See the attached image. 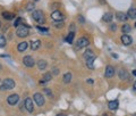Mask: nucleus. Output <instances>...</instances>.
Returning <instances> with one entry per match:
<instances>
[{
	"mask_svg": "<svg viewBox=\"0 0 136 116\" xmlns=\"http://www.w3.org/2000/svg\"><path fill=\"white\" fill-rule=\"evenodd\" d=\"M84 58H85L87 67H89L90 69H93L94 68L93 63H94V60H95V55L93 54V51H92L91 49H87L84 54Z\"/></svg>",
	"mask_w": 136,
	"mask_h": 116,
	"instance_id": "1",
	"label": "nucleus"
},
{
	"mask_svg": "<svg viewBox=\"0 0 136 116\" xmlns=\"http://www.w3.org/2000/svg\"><path fill=\"white\" fill-rule=\"evenodd\" d=\"M15 86V81L11 79H5L4 82H2V85L0 86V90L4 91V90H10Z\"/></svg>",
	"mask_w": 136,
	"mask_h": 116,
	"instance_id": "2",
	"label": "nucleus"
},
{
	"mask_svg": "<svg viewBox=\"0 0 136 116\" xmlns=\"http://www.w3.org/2000/svg\"><path fill=\"white\" fill-rule=\"evenodd\" d=\"M28 33H30L28 27L25 25H19L16 30V34H17V37H19V38H26L28 35Z\"/></svg>",
	"mask_w": 136,
	"mask_h": 116,
	"instance_id": "3",
	"label": "nucleus"
},
{
	"mask_svg": "<svg viewBox=\"0 0 136 116\" xmlns=\"http://www.w3.org/2000/svg\"><path fill=\"white\" fill-rule=\"evenodd\" d=\"M32 17L33 19H35L36 22H39V23H44L45 18H44V15H43V13L41 10H34L32 11Z\"/></svg>",
	"mask_w": 136,
	"mask_h": 116,
	"instance_id": "4",
	"label": "nucleus"
},
{
	"mask_svg": "<svg viewBox=\"0 0 136 116\" xmlns=\"http://www.w3.org/2000/svg\"><path fill=\"white\" fill-rule=\"evenodd\" d=\"M89 43H90V41H89V39L87 38H85V37L79 38L78 40H77V43H76V49H81V48L87 47Z\"/></svg>",
	"mask_w": 136,
	"mask_h": 116,
	"instance_id": "5",
	"label": "nucleus"
},
{
	"mask_svg": "<svg viewBox=\"0 0 136 116\" xmlns=\"http://www.w3.org/2000/svg\"><path fill=\"white\" fill-rule=\"evenodd\" d=\"M23 64L25 65L26 67H28V68H31V67L34 66V64H35V62H34V58L32 56H25L23 58Z\"/></svg>",
	"mask_w": 136,
	"mask_h": 116,
	"instance_id": "6",
	"label": "nucleus"
},
{
	"mask_svg": "<svg viewBox=\"0 0 136 116\" xmlns=\"http://www.w3.org/2000/svg\"><path fill=\"white\" fill-rule=\"evenodd\" d=\"M34 101L36 103V105L39 106H43L44 105V97H43L42 93H34Z\"/></svg>",
	"mask_w": 136,
	"mask_h": 116,
	"instance_id": "7",
	"label": "nucleus"
},
{
	"mask_svg": "<svg viewBox=\"0 0 136 116\" xmlns=\"http://www.w3.org/2000/svg\"><path fill=\"white\" fill-rule=\"evenodd\" d=\"M18 100H19V96L17 95V93H14V95H10L7 98V103L9 104V105H16L17 103H18Z\"/></svg>",
	"mask_w": 136,
	"mask_h": 116,
	"instance_id": "8",
	"label": "nucleus"
},
{
	"mask_svg": "<svg viewBox=\"0 0 136 116\" xmlns=\"http://www.w3.org/2000/svg\"><path fill=\"white\" fill-rule=\"evenodd\" d=\"M24 106H25V108L27 109L28 113H32L33 109H34V106H33V101L31 98H26L25 101H24Z\"/></svg>",
	"mask_w": 136,
	"mask_h": 116,
	"instance_id": "9",
	"label": "nucleus"
},
{
	"mask_svg": "<svg viewBox=\"0 0 136 116\" xmlns=\"http://www.w3.org/2000/svg\"><path fill=\"white\" fill-rule=\"evenodd\" d=\"M51 18H52L53 21H56V22H60V21L64 19V15H62L59 10H55L52 14H51Z\"/></svg>",
	"mask_w": 136,
	"mask_h": 116,
	"instance_id": "10",
	"label": "nucleus"
},
{
	"mask_svg": "<svg viewBox=\"0 0 136 116\" xmlns=\"http://www.w3.org/2000/svg\"><path fill=\"white\" fill-rule=\"evenodd\" d=\"M121 42H123V45H125V46H129L130 43L133 42V39L132 37H129L128 34H124L123 37H121Z\"/></svg>",
	"mask_w": 136,
	"mask_h": 116,
	"instance_id": "11",
	"label": "nucleus"
},
{
	"mask_svg": "<svg viewBox=\"0 0 136 116\" xmlns=\"http://www.w3.org/2000/svg\"><path fill=\"white\" fill-rule=\"evenodd\" d=\"M106 76L107 77H112L113 75H115V68H113L112 66H107V68H106Z\"/></svg>",
	"mask_w": 136,
	"mask_h": 116,
	"instance_id": "12",
	"label": "nucleus"
},
{
	"mask_svg": "<svg viewBox=\"0 0 136 116\" xmlns=\"http://www.w3.org/2000/svg\"><path fill=\"white\" fill-rule=\"evenodd\" d=\"M118 106H119L118 100H111V101H109V104H108L109 109H111V110H116L118 108Z\"/></svg>",
	"mask_w": 136,
	"mask_h": 116,
	"instance_id": "13",
	"label": "nucleus"
},
{
	"mask_svg": "<svg viewBox=\"0 0 136 116\" xmlns=\"http://www.w3.org/2000/svg\"><path fill=\"white\" fill-rule=\"evenodd\" d=\"M118 75L119 77H120L121 80H127L128 79V76H129V74H128V72L126 71V69H119V72H118Z\"/></svg>",
	"mask_w": 136,
	"mask_h": 116,
	"instance_id": "14",
	"label": "nucleus"
},
{
	"mask_svg": "<svg viewBox=\"0 0 136 116\" xmlns=\"http://www.w3.org/2000/svg\"><path fill=\"white\" fill-rule=\"evenodd\" d=\"M52 79V74L51 73H45L44 75H43V77L40 80V84H43V83H45V82H48V81H50V80Z\"/></svg>",
	"mask_w": 136,
	"mask_h": 116,
	"instance_id": "15",
	"label": "nucleus"
},
{
	"mask_svg": "<svg viewBox=\"0 0 136 116\" xmlns=\"http://www.w3.org/2000/svg\"><path fill=\"white\" fill-rule=\"evenodd\" d=\"M41 46V41L40 40H33L31 42V49L32 50H38Z\"/></svg>",
	"mask_w": 136,
	"mask_h": 116,
	"instance_id": "16",
	"label": "nucleus"
},
{
	"mask_svg": "<svg viewBox=\"0 0 136 116\" xmlns=\"http://www.w3.org/2000/svg\"><path fill=\"white\" fill-rule=\"evenodd\" d=\"M27 46H28L27 42H25V41H24V42H21L18 46H17V50H18L19 52H23L27 49Z\"/></svg>",
	"mask_w": 136,
	"mask_h": 116,
	"instance_id": "17",
	"label": "nucleus"
},
{
	"mask_svg": "<svg viewBox=\"0 0 136 116\" xmlns=\"http://www.w3.org/2000/svg\"><path fill=\"white\" fill-rule=\"evenodd\" d=\"M36 65H38L39 69H45V68H47V66H48L47 62H45V60H43V59L38 60V63H36Z\"/></svg>",
	"mask_w": 136,
	"mask_h": 116,
	"instance_id": "18",
	"label": "nucleus"
},
{
	"mask_svg": "<svg viewBox=\"0 0 136 116\" xmlns=\"http://www.w3.org/2000/svg\"><path fill=\"white\" fill-rule=\"evenodd\" d=\"M102 21L106 22V23H110L112 21V14L111 13H104L103 17H102Z\"/></svg>",
	"mask_w": 136,
	"mask_h": 116,
	"instance_id": "19",
	"label": "nucleus"
},
{
	"mask_svg": "<svg viewBox=\"0 0 136 116\" xmlns=\"http://www.w3.org/2000/svg\"><path fill=\"white\" fill-rule=\"evenodd\" d=\"M116 18H117L119 22H126L127 21V15L124 13H117L116 14Z\"/></svg>",
	"mask_w": 136,
	"mask_h": 116,
	"instance_id": "20",
	"label": "nucleus"
},
{
	"mask_svg": "<svg viewBox=\"0 0 136 116\" xmlns=\"http://www.w3.org/2000/svg\"><path fill=\"white\" fill-rule=\"evenodd\" d=\"M127 17L132 18V19H135L136 18V8H130L127 13Z\"/></svg>",
	"mask_w": 136,
	"mask_h": 116,
	"instance_id": "21",
	"label": "nucleus"
},
{
	"mask_svg": "<svg viewBox=\"0 0 136 116\" xmlns=\"http://www.w3.org/2000/svg\"><path fill=\"white\" fill-rule=\"evenodd\" d=\"M74 38H75V32H74V31H72V32L68 33V35L66 37V42L73 43V41H74Z\"/></svg>",
	"mask_w": 136,
	"mask_h": 116,
	"instance_id": "22",
	"label": "nucleus"
},
{
	"mask_svg": "<svg viewBox=\"0 0 136 116\" xmlns=\"http://www.w3.org/2000/svg\"><path fill=\"white\" fill-rule=\"evenodd\" d=\"M2 17L5 19H7V21H10V19H13L15 17V15H13L11 13H8V11H4V13H2Z\"/></svg>",
	"mask_w": 136,
	"mask_h": 116,
	"instance_id": "23",
	"label": "nucleus"
},
{
	"mask_svg": "<svg viewBox=\"0 0 136 116\" xmlns=\"http://www.w3.org/2000/svg\"><path fill=\"white\" fill-rule=\"evenodd\" d=\"M121 31H123L124 33H126V34H127V33H129L130 31H132V27H130L128 24H124V25L121 26Z\"/></svg>",
	"mask_w": 136,
	"mask_h": 116,
	"instance_id": "24",
	"label": "nucleus"
},
{
	"mask_svg": "<svg viewBox=\"0 0 136 116\" xmlns=\"http://www.w3.org/2000/svg\"><path fill=\"white\" fill-rule=\"evenodd\" d=\"M62 80H64L65 83H69V82L72 81V73H66L64 75V79Z\"/></svg>",
	"mask_w": 136,
	"mask_h": 116,
	"instance_id": "25",
	"label": "nucleus"
},
{
	"mask_svg": "<svg viewBox=\"0 0 136 116\" xmlns=\"http://www.w3.org/2000/svg\"><path fill=\"white\" fill-rule=\"evenodd\" d=\"M7 43V40L5 38V35H0V47H5Z\"/></svg>",
	"mask_w": 136,
	"mask_h": 116,
	"instance_id": "26",
	"label": "nucleus"
},
{
	"mask_svg": "<svg viewBox=\"0 0 136 116\" xmlns=\"http://www.w3.org/2000/svg\"><path fill=\"white\" fill-rule=\"evenodd\" d=\"M26 9H27L28 11H33L34 10V4H32V2H28L27 6H26Z\"/></svg>",
	"mask_w": 136,
	"mask_h": 116,
	"instance_id": "27",
	"label": "nucleus"
},
{
	"mask_svg": "<svg viewBox=\"0 0 136 116\" xmlns=\"http://www.w3.org/2000/svg\"><path fill=\"white\" fill-rule=\"evenodd\" d=\"M21 23H22V18H21V17L16 18V21L14 22V26H16V27H18V26L21 25Z\"/></svg>",
	"mask_w": 136,
	"mask_h": 116,
	"instance_id": "28",
	"label": "nucleus"
},
{
	"mask_svg": "<svg viewBox=\"0 0 136 116\" xmlns=\"http://www.w3.org/2000/svg\"><path fill=\"white\" fill-rule=\"evenodd\" d=\"M109 30L112 31V32H115V31L117 30V25H116V24H110V26H109Z\"/></svg>",
	"mask_w": 136,
	"mask_h": 116,
	"instance_id": "29",
	"label": "nucleus"
},
{
	"mask_svg": "<svg viewBox=\"0 0 136 116\" xmlns=\"http://www.w3.org/2000/svg\"><path fill=\"white\" fill-rule=\"evenodd\" d=\"M36 28H38L39 31H41V32H47L48 31L47 27H41V26H36Z\"/></svg>",
	"mask_w": 136,
	"mask_h": 116,
	"instance_id": "30",
	"label": "nucleus"
},
{
	"mask_svg": "<svg viewBox=\"0 0 136 116\" xmlns=\"http://www.w3.org/2000/svg\"><path fill=\"white\" fill-rule=\"evenodd\" d=\"M77 18H78V21H79V23H81V24H83V23H85V18L83 17V16H81V15H79V16H78V17H77Z\"/></svg>",
	"mask_w": 136,
	"mask_h": 116,
	"instance_id": "31",
	"label": "nucleus"
},
{
	"mask_svg": "<svg viewBox=\"0 0 136 116\" xmlns=\"http://www.w3.org/2000/svg\"><path fill=\"white\" fill-rule=\"evenodd\" d=\"M55 26L56 27H62V26H64V23H62V22H60V23H57V22H56Z\"/></svg>",
	"mask_w": 136,
	"mask_h": 116,
	"instance_id": "32",
	"label": "nucleus"
},
{
	"mask_svg": "<svg viewBox=\"0 0 136 116\" xmlns=\"http://www.w3.org/2000/svg\"><path fill=\"white\" fill-rule=\"evenodd\" d=\"M44 92H47L49 96H51V93H52V92H51V90H49V89H45V90H44Z\"/></svg>",
	"mask_w": 136,
	"mask_h": 116,
	"instance_id": "33",
	"label": "nucleus"
},
{
	"mask_svg": "<svg viewBox=\"0 0 136 116\" xmlns=\"http://www.w3.org/2000/svg\"><path fill=\"white\" fill-rule=\"evenodd\" d=\"M53 72H55V74H58V73H59V71H58L57 68H55V69H53Z\"/></svg>",
	"mask_w": 136,
	"mask_h": 116,
	"instance_id": "34",
	"label": "nucleus"
},
{
	"mask_svg": "<svg viewBox=\"0 0 136 116\" xmlns=\"http://www.w3.org/2000/svg\"><path fill=\"white\" fill-rule=\"evenodd\" d=\"M112 57H115V58H118V55H116V54H112Z\"/></svg>",
	"mask_w": 136,
	"mask_h": 116,
	"instance_id": "35",
	"label": "nucleus"
},
{
	"mask_svg": "<svg viewBox=\"0 0 136 116\" xmlns=\"http://www.w3.org/2000/svg\"><path fill=\"white\" fill-rule=\"evenodd\" d=\"M133 75L136 76V69H134V71H133Z\"/></svg>",
	"mask_w": 136,
	"mask_h": 116,
	"instance_id": "36",
	"label": "nucleus"
},
{
	"mask_svg": "<svg viewBox=\"0 0 136 116\" xmlns=\"http://www.w3.org/2000/svg\"><path fill=\"white\" fill-rule=\"evenodd\" d=\"M134 90L136 91V82H135V83H134Z\"/></svg>",
	"mask_w": 136,
	"mask_h": 116,
	"instance_id": "37",
	"label": "nucleus"
},
{
	"mask_svg": "<svg viewBox=\"0 0 136 116\" xmlns=\"http://www.w3.org/2000/svg\"><path fill=\"white\" fill-rule=\"evenodd\" d=\"M0 71H1V64H0Z\"/></svg>",
	"mask_w": 136,
	"mask_h": 116,
	"instance_id": "38",
	"label": "nucleus"
},
{
	"mask_svg": "<svg viewBox=\"0 0 136 116\" xmlns=\"http://www.w3.org/2000/svg\"><path fill=\"white\" fill-rule=\"evenodd\" d=\"M58 116H65V115H58Z\"/></svg>",
	"mask_w": 136,
	"mask_h": 116,
	"instance_id": "39",
	"label": "nucleus"
},
{
	"mask_svg": "<svg viewBox=\"0 0 136 116\" xmlns=\"http://www.w3.org/2000/svg\"><path fill=\"white\" fill-rule=\"evenodd\" d=\"M133 116H136V113H135V114H134V115H133Z\"/></svg>",
	"mask_w": 136,
	"mask_h": 116,
	"instance_id": "40",
	"label": "nucleus"
},
{
	"mask_svg": "<svg viewBox=\"0 0 136 116\" xmlns=\"http://www.w3.org/2000/svg\"><path fill=\"white\" fill-rule=\"evenodd\" d=\"M103 116H108V115H106V114H104V115H103Z\"/></svg>",
	"mask_w": 136,
	"mask_h": 116,
	"instance_id": "41",
	"label": "nucleus"
},
{
	"mask_svg": "<svg viewBox=\"0 0 136 116\" xmlns=\"http://www.w3.org/2000/svg\"><path fill=\"white\" fill-rule=\"evenodd\" d=\"M135 27H136V23H135Z\"/></svg>",
	"mask_w": 136,
	"mask_h": 116,
	"instance_id": "42",
	"label": "nucleus"
},
{
	"mask_svg": "<svg viewBox=\"0 0 136 116\" xmlns=\"http://www.w3.org/2000/svg\"><path fill=\"white\" fill-rule=\"evenodd\" d=\"M35 1H38V0H35Z\"/></svg>",
	"mask_w": 136,
	"mask_h": 116,
	"instance_id": "43",
	"label": "nucleus"
}]
</instances>
